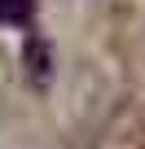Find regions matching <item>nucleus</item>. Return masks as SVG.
Segmentation results:
<instances>
[{"label": "nucleus", "mask_w": 145, "mask_h": 149, "mask_svg": "<svg viewBox=\"0 0 145 149\" xmlns=\"http://www.w3.org/2000/svg\"><path fill=\"white\" fill-rule=\"evenodd\" d=\"M31 18H35V0H0V22L31 26Z\"/></svg>", "instance_id": "1"}]
</instances>
